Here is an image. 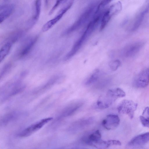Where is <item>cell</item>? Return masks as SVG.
<instances>
[{
  "mask_svg": "<svg viewBox=\"0 0 149 149\" xmlns=\"http://www.w3.org/2000/svg\"><path fill=\"white\" fill-rule=\"evenodd\" d=\"M125 95V92L120 88L109 89L106 94L99 98L97 102V106L100 109L108 108L118 98L124 97Z\"/></svg>",
  "mask_w": 149,
  "mask_h": 149,
  "instance_id": "obj_1",
  "label": "cell"
},
{
  "mask_svg": "<svg viewBox=\"0 0 149 149\" xmlns=\"http://www.w3.org/2000/svg\"><path fill=\"white\" fill-rule=\"evenodd\" d=\"M97 6L93 4L88 7L81 15L77 20L65 32L68 34L73 32L82 27L91 19L95 14Z\"/></svg>",
  "mask_w": 149,
  "mask_h": 149,
  "instance_id": "obj_2",
  "label": "cell"
},
{
  "mask_svg": "<svg viewBox=\"0 0 149 149\" xmlns=\"http://www.w3.org/2000/svg\"><path fill=\"white\" fill-rule=\"evenodd\" d=\"M83 140L87 145L98 148H105L109 146L108 141L102 139L101 134L99 130L90 133L84 137Z\"/></svg>",
  "mask_w": 149,
  "mask_h": 149,
  "instance_id": "obj_3",
  "label": "cell"
},
{
  "mask_svg": "<svg viewBox=\"0 0 149 149\" xmlns=\"http://www.w3.org/2000/svg\"><path fill=\"white\" fill-rule=\"evenodd\" d=\"M122 8V4L119 1L112 5L103 12L100 24V31L105 28L113 16L120 11Z\"/></svg>",
  "mask_w": 149,
  "mask_h": 149,
  "instance_id": "obj_4",
  "label": "cell"
},
{
  "mask_svg": "<svg viewBox=\"0 0 149 149\" xmlns=\"http://www.w3.org/2000/svg\"><path fill=\"white\" fill-rule=\"evenodd\" d=\"M94 31L91 28L86 27L85 31L81 37L76 41L70 51L64 57L65 60H67L78 52L83 44L87 41Z\"/></svg>",
  "mask_w": 149,
  "mask_h": 149,
  "instance_id": "obj_5",
  "label": "cell"
},
{
  "mask_svg": "<svg viewBox=\"0 0 149 149\" xmlns=\"http://www.w3.org/2000/svg\"><path fill=\"white\" fill-rule=\"evenodd\" d=\"M137 105L136 103L132 100H124L118 105L117 110L119 113L126 114L130 119H132Z\"/></svg>",
  "mask_w": 149,
  "mask_h": 149,
  "instance_id": "obj_6",
  "label": "cell"
},
{
  "mask_svg": "<svg viewBox=\"0 0 149 149\" xmlns=\"http://www.w3.org/2000/svg\"><path fill=\"white\" fill-rule=\"evenodd\" d=\"M73 2L72 0L65 7L63 8L58 14L52 19L47 22L42 26V31L43 32H46L52 27L64 15L70 8Z\"/></svg>",
  "mask_w": 149,
  "mask_h": 149,
  "instance_id": "obj_7",
  "label": "cell"
},
{
  "mask_svg": "<svg viewBox=\"0 0 149 149\" xmlns=\"http://www.w3.org/2000/svg\"><path fill=\"white\" fill-rule=\"evenodd\" d=\"M52 119V117H48L42 119L25 129L19 134V136L21 137H25L30 136L41 129Z\"/></svg>",
  "mask_w": 149,
  "mask_h": 149,
  "instance_id": "obj_8",
  "label": "cell"
},
{
  "mask_svg": "<svg viewBox=\"0 0 149 149\" xmlns=\"http://www.w3.org/2000/svg\"><path fill=\"white\" fill-rule=\"evenodd\" d=\"M149 84V66L141 72L135 78L133 84L138 88H143Z\"/></svg>",
  "mask_w": 149,
  "mask_h": 149,
  "instance_id": "obj_9",
  "label": "cell"
},
{
  "mask_svg": "<svg viewBox=\"0 0 149 149\" xmlns=\"http://www.w3.org/2000/svg\"><path fill=\"white\" fill-rule=\"evenodd\" d=\"M120 120L118 116L115 114H109L106 116L102 121V125L109 130L116 129L119 124Z\"/></svg>",
  "mask_w": 149,
  "mask_h": 149,
  "instance_id": "obj_10",
  "label": "cell"
},
{
  "mask_svg": "<svg viewBox=\"0 0 149 149\" xmlns=\"http://www.w3.org/2000/svg\"><path fill=\"white\" fill-rule=\"evenodd\" d=\"M142 41H138L127 46L124 50V54L126 57H131L136 54L143 46Z\"/></svg>",
  "mask_w": 149,
  "mask_h": 149,
  "instance_id": "obj_11",
  "label": "cell"
},
{
  "mask_svg": "<svg viewBox=\"0 0 149 149\" xmlns=\"http://www.w3.org/2000/svg\"><path fill=\"white\" fill-rule=\"evenodd\" d=\"M149 142V132L140 134L133 138L128 143L130 146H140Z\"/></svg>",
  "mask_w": 149,
  "mask_h": 149,
  "instance_id": "obj_12",
  "label": "cell"
},
{
  "mask_svg": "<svg viewBox=\"0 0 149 149\" xmlns=\"http://www.w3.org/2000/svg\"><path fill=\"white\" fill-rule=\"evenodd\" d=\"M38 39L37 36L29 38L22 46L19 52V56L22 57L27 55L32 49Z\"/></svg>",
  "mask_w": 149,
  "mask_h": 149,
  "instance_id": "obj_13",
  "label": "cell"
},
{
  "mask_svg": "<svg viewBox=\"0 0 149 149\" xmlns=\"http://www.w3.org/2000/svg\"><path fill=\"white\" fill-rule=\"evenodd\" d=\"M15 9L14 5L6 4L0 6V23H2L13 13Z\"/></svg>",
  "mask_w": 149,
  "mask_h": 149,
  "instance_id": "obj_14",
  "label": "cell"
},
{
  "mask_svg": "<svg viewBox=\"0 0 149 149\" xmlns=\"http://www.w3.org/2000/svg\"><path fill=\"white\" fill-rule=\"evenodd\" d=\"M13 43L7 41L1 48L0 50V62L2 61L9 54Z\"/></svg>",
  "mask_w": 149,
  "mask_h": 149,
  "instance_id": "obj_15",
  "label": "cell"
},
{
  "mask_svg": "<svg viewBox=\"0 0 149 149\" xmlns=\"http://www.w3.org/2000/svg\"><path fill=\"white\" fill-rule=\"evenodd\" d=\"M41 5V0H36L35 2V13L32 19L30 27H32L36 22L40 15Z\"/></svg>",
  "mask_w": 149,
  "mask_h": 149,
  "instance_id": "obj_16",
  "label": "cell"
},
{
  "mask_svg": "<svg viewBox=\"0 0 149 149\" xmlns=\"http://www.w3.org/2000/svg\"><path fill=\"white\" fill-rule=\"evenodd\" d=\"M139 118L143 126L149 127V107H147L144 109L142 115L140 116Z\"/></svg>",
  "mask_w": 149,
  "mask_h": 149,
  "instance_id": "obj_17",
  "label": "cell"
},
{
  "mask_svg": "<svg viewBox=\"0 0 149 149\" xmlns=\"http://www.w3.org/2000/svg\"><path fill=\"white\" fill-rule=\"evenodd\" d=\"M147 13L143 10L140 13L137 17L132 29V30L134 31L136 30L141 24L145 15Z\"/></svg>",
  "mask_w": 149,
  "mask_h": 149,
  "instance_id": "obj_18",
  "label": "cell"
},
{
  "mask_svg": "<svg viewBox=\"0 0 149 149\" xmlns=\"http://www.w3.org/2000/svg\"><path fill=\"white\" fill-rule=\"evenodd\" d=\"M100 75V72L98 69L95 70L86 80L85 84L89 85L96 82Z\"/></svg>",
  "mask_w": 149,
  "mask_h": 149,
  "instance_id": "obj_19",
  "label": "cell"
},
{
  "mask_svg": "<svg viewBox=\"0 0 149 149\" xmlns=\"http://www.w3.org/2000/svg\"><path fill=\"white\" fill-rule=\"evenodd\" d=\"M120 65V61L118 60L111 61L109 62V64L110 69L113 71L116 70Z\"/></svg>",
  "mask_w": 149,
  "mask_h": 149,
  "instance_id": "obj_20",
  "label": "cell"
},
{
  "mask_svg": "<svg viewBox=\"0 0 149 149\" xmlns=\"http://www.w3.org/2000/svg\"><path fill=\"white\" fill-rule=\"evenodd\" d=\"M11 67V65L10 63L6 64L3 68L0 73V78L3 77L10 70Z\"/></svg>",
  "mask_w": 149,
  "mask_h": 149,
  "instance_id": "obj_21",
  "label": "cell"
},
{
  "mask_svg": "<svg viewBox=\"0 0 149 149\" xmlns=\"http://www.w3.org/2000/svg\"><path fill=\"white\" fill-rule=\"evenodd\" d=\"M64 0H57L54 5L51 9L49 13V15L52 14L58 7L63 1Z\"/></svg>",
  "mask_w": 149,
  "mask_h": 149,
  "instance_id": "obj_22",
  "label": "cell"
},
{
  "mask_svg": "<svg viewBox=\"0 0 149 149\" xmlns=\"http://www.w3.org/2000/svg\"><path fill=\"white\" fill-rule=\"evenodd\" d=\"M113 0H102L97 6V8L102 9Z\"/></svg>",
  "mask_w": 149,
  "mask_h": 149,
  "instance_id": "obj_23",
  "label": "cell"
},
{
  "mask_svg": "<svg viewBox=\"0 0 149 149\" xmlns=\"http://www.w3.org/2000/svg\"><path fill=\"white\" fill-rule=\"evenodd\" d=\"M48 1V0H46V3H47Z\"/></svg>",
  "mask_w": 149,
  "mask_h": 149,
  "instance_id": "obj_24",
  "label": "cell"
},
{
  "mask_svg": "<svg viewBox=\"0 0 149 149\" xmlns=\"http://www.w3.org/2000/svg\"><path fill=\"white\" fill-rule=\"evenodd\" d=\"M148 4L149 5V0H148Z\"/></svg>",
  "mask_w": 149,
  "mask_h": 149,
  "instance_id": "obj_25",
  "label": "cell"
}]
</instances>
